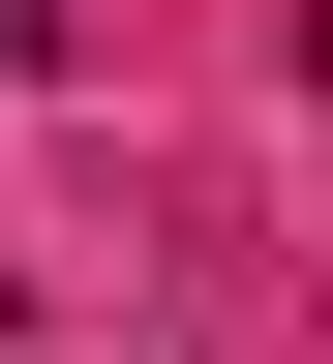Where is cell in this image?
<instances>
[{"mask_svg":"<svg viewBox=\"0 0 333 364\" xmlns=\"http://www.w3.org/2000/svg\"><path fill=\"white\" fill-rule=\"evenodd\" d=\"M61 61H91V0H0V91H61Z\"/></svg>","mask_w":333,"mask_h":364,"instance_id":"cell-1","label":"cell"}]
</instances>
